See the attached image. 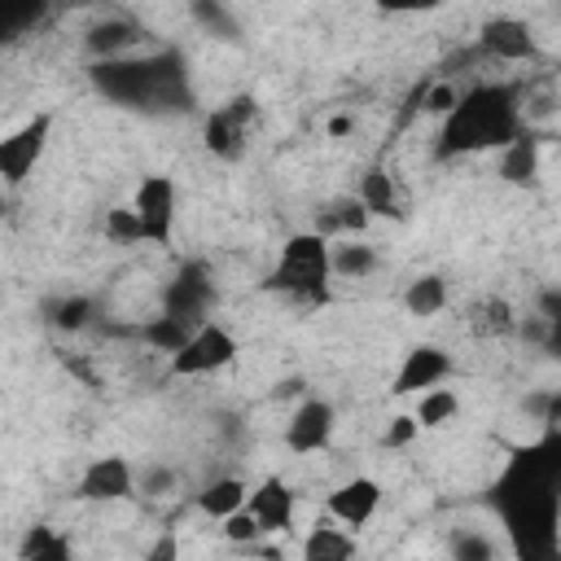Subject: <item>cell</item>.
Masks as SVG:
<instances>
[{
	"label": "cell",
	"mask_w": 561,
	"mask_h": 561,
	"mask_svg": "<svg viewBox=\"0 0 561 561\" xmlns=\"http://www.w3.org/2000/svg\"><path fill=\"white\" fill-rule=\"evenodd\" d=\"M548 316V324H552V342L548 346H561V298L552 302V311H543Z\"/></svg>",
	"instance_id": "obj_33"
},
{
	"label": "cell",
	"mask_w": 561,
	"mask_h": 561,
	"mask_svg": "<svg viewBox=\"0 0 561 561\" xmlns=\"http://www.w3.org/2000/svg\"><path fill=\"white\" fill-rule=\"evenodd\" d=\"M451 561H495V543L482 530H456L451 535Z\"/></svg>",
	"instance_id": "obj_25"
},
{
	"label": "cell",
	"mask_w": 561,
	"mask_h": 561,
	"mask_svg": "<svg viewBox=\"0 0 561 561\" xmlns=\"http://www.w3.org/2000/svg\"><path fill=\"white\" fill-rule=\"evenodd\" d=\"M329 267H333V280H364L381 267V254L364 237H337L329 241Z\"/></svg>",
	"instance_id": "obj_16"
},
{
	"label": "cell",
	"mask_w": 561,
	"mask_h": 561,
	"mask_svg": "<svg viewBox=\"0 0 561 561\" xmlns=\"http://www.w3.org/2000/svg\"><path fill=\"white\" fill-rule=\"evenodd\" d=\"M351 127H355V123H351V118H346V114H337V118H333V123H329V131H333V136H346V131H351Z\"/></svg>",
	"instance_id": "obj_34"
},
{
	"label": "cell",
	"mask_w": 561,
	"mask_h": 561,
	"mask_svg": "<svg viewBox=\"0 0 561 561\" xmlns=\"http://www.w3.org/2000/svg\"><path fill=\"white\" fill-rule=\"evenodd\" d=\"M522 136V105L508 83H478L443 118V153L508 149Z\"/></svg>",
	"instance_id": "obj_2"
},
{
	"label": "cell",
	"mask_w": 561,
	"mask_h": 561,
	"mask_svg": "<svg viewBox=\"0 0 561 561\" xmlns=\"http://www.w3.org/2000/svg\"><path fill=\"white\" fill-rule=\"evenodd\" d=\"M416 438H421V421H416L412 412L390 416L386 430H381V447H390V451H403V447H412Z\"/></svg>",
	"instance_id": "obj_27"
},
{
	"label": "cell",
	"mask_w": 561,
	"mask_h": 561,
	"mask_svg": "<svg viewBox=\"0 0 561 561\" xmlns=\"http://www.w3.org/2000/svg\"><path fill=\"white\" fill-rule=\"evenodd\" d=\"M373 219H399L403 215V197H399V184L386 167H368L364 180H359V193H355Z\"/></svg>",
	"instance_id": "obj_18"
},
{
	"label": "cell",
	"mask_w": 561,
	"mask_h": 561,
	"mask_svg": "<svg viewBox=\"0 0 561 561\" xmlns=\"http://www.w3.org/2000/svg\"><path fill=\"white\" fill-rule=\"evenodd\" d=\"M224 539H228V543L250 548V543H259V539H263V530H259L254 513H250V508H241V513H232V517L224 522Z\"/></svg>",
	"instance_id": "obj_29"
},
{
	"label": "cell",
	"mask_w": 561,
	"mask_h": 561,
	"mask_svg": "<svg viewBox=\"0 0 561 561\" xmlns=\"http://www.w3.org/2000/svg\"><path fill=\"white\" fill-rule=\"evenodd\" d=\"M105 237L118 241V245H136V241H145V237H140V219H136V210H131V206H114V210H105Z\"/></svg>",
	"instance_id": "obj_26"
},
{
	"label": "cell",
	"mask_w": 561,
	"mask_h": 561,
	"mask_svg": "<svg viewBox=\"0 0 561 561\" xmlns=\"http://www.w3.org/2000/svg\"><path fill=\"white\" fill-rule=\"evenodd\" d=\"M232 359H237V337H232L224 324L206 320V324H197L193 337L171 355V377H210V373L228 368Z\"/></svg>",
	"instance_id": "obj_6"
},
{
	"label": "cell",
	"mask_w": 561,
	"mask_h": 561,
	"mask_svg": "<svg viewBox=\"0 0 561 561\" xmlns=\"http://www.w3.org/2000/svg\"><path fill=\"white\" fill-rule=\"evenodd\" d=\"M329 280H333V267H329V237L320 232H294L285 245H280V259L267 276V285L294 302H324L329 298Z\"/></svg>",
	"instance_id": "obj_3"
},
{
	"label": "cell",
	"mask_w": 561,
	"mask_h": 561,
	"mask_svg": "<svg viewBox=\"0 0 561 561\" xmlns=\"http://www.w3.org/2000/svg\"><path fill=\"white\" fill-rule=\"evenodd\" d=\"M254 101L250 96H237V101H228V105H219L210 118H206V149L215 153V158H224V162H237L241 153H245V145H250V131H254Z\"/></svg>",
	"instance_id": "obj_9"
},
{
	"label": "cell",
	"mask_w": 561,
	"mask_h": 561,
	"mask_svg": "<svg viewBox=\"0 0 561 561\" xmlns=\"http://www.w3.org/2000/svg\"><path fill=\"white\" fill-rule=\"evenodd\" d=\"M48 311V320L57 324V329H83L88 320H92V298L88 294H66V298H57V302H48L44 307Z\"/></svg>",
	"instance_id": "obj_23"
},
{
	"label": "cell",
	"mask_w": 561,
	"mask_h": 561,
	"mask_svg": "<svg viewBox=\"0 0 561 561\" xmlns=\"http://www.w3.org/2000/svg\"><path fill=\"white\" fill-rule=\"evenodd\" d=\"M403 307H408V316H421V320L438 316V311L447 307V280H443L438 272L416 276V280L403 289Z\"/></svg>",
	"instance_id": "obj_19"
},
{
	"label": "cell",
	"mask_w": 561,
	"mask_h": 561,
	"mask_svg": "<svg viewBox=\"0 0 561 561\" xmlns=\"http://www.w3.org/2000/svg\"><path fill=\"white\" fill-rule=\"evenodd\" d=\"M22 561H70V543L53 526H35L22 543Z\"/></svg>",
	"instance_id": "obj_22"
},
{
	"label": "cell",
	"mask_w": 561,
	"mask_h": 561,
	"mask_svg": "<svg viewBox=\"0 0 561 561\" xmlns=\"http://www.w3.org/2000/svg\"><path fill=\"white\" fill-rule=\"evenodd\" d=\"M460 96H465V92H460L456 83L438 79V83H430V88H425V96H421V110H425V114H434V118H447V114L460 105Z\"/></svg>",
	"instance_id": "obj_28"
},
{
	"label": "cell",
	"mask_w": 561,
	"mask_h": 561,
	"mask_svg": "<svg viewBox=\"0 0 561 561\" xmlns=\"http://www.w3.org/2000/svg\"><path fill=\"white\" fill-rule=\"evenodd\" d=\"M359 557V543H355V530L337 526L333 517L316 522L302 539V561H355Z\"/></svg>",
	"instance_id": "obj_15"
},
{
	"label": "cell",
	"mask_w": 561,
	"mask_h": 561,
	"mask_svg": "<svg viewBox=\"0 0 561 561\" xmlns=\"http://www.w3.org/2000/svg\"><path fill=\"white\" fill-rule=\"evenodd\" d=\"M381 508V482L368 478V473H355L346 482H337L324 500V517H333L337 526L346 530H364Z\"/></svg>",
	"instance_id": "obj_10"
},
{
	"label": "cell",
	"mask_w": 561,
	"mask_h": 561,
	"mask_svg": "<svg viewBox=\"0 0 561 561\" xmlns=\"http://www.w3.org/2000/svg\"><path fill=\"white\" fill-rule=\"evenodd\" d=\"M482 53L495 61H526V57H535V31L522 18L500 13L482 26Z\"/></svg>",
	"instance_id": "obj_14"
},
{
	"label": "cell",
	"mask_w": 561,
	"mask_h": 561,
	"mask_svg": "<svg viewBox=\"0 0 561 561\" xmlns=\"http://www.w3.org/2000/svg\"><path fill=\"white\" fill-rule=\"evenodd\" d=\"M333 430H337L333 403L320 399V394H302V403L289 412V421L280 430V443L294 456H316V451H324L333 443Z\"/></svg>",
	"instance_id": "obj_8"
},
{
	"label": "cell",
	"mask_w": 561,
	"mask_h": 561,
	"mask_svg": "<svg viewBox=\"0 0 561 561\" xmlns=\"http://www.w3.org/2000/svg\"><path fill=\"white\" fill-rule=\"evenodd\" d=\"M136 473H140V469H136L127 456L105 451V456H96V460L83 465V473H79V482H75V495L88 500V504H123V500L140 495V491H136Z\"/></svg>",
	"instance_id": "obj_7"
},
{
	"label": "cell",
	"mask_w": 561,
	"mask_h": 561,
	"mask_svg": "<svg viewBox=\"0 0 561 561\" xmlns=\"http://www.w3.org/2000/svg\"><path fill=\"white\" fill-rule=\"evenodd\" d=\"M175 486H180V473H175L171 465H162V460H149V465H140V473H136V491L149 495V500L175 495Z\"/></svg>",
	"instance_id": "obj_24"
},
{
	"label": "cell",
	"mask_w": 561,
	"mask_h": 561,
	"mask_svg": "<svg viewBox=\"0 0 561 561\" xmlns=\"http://www.w3.org/2000/svg\"><path fill=\"white\" fill-rule=\"evenodd\" d=\"M535 167H539V145H535V136H517L508 149H500V175L508 180V184H522V180H530L535 175Z\"/></svg>",
	"instance_id": "obj_21"
},
{
	"label": "cell",
	"mask_w": 561,
	"mask_h": 561,
	"mask_svg": "<svg viewBox=\"0 0 561 561\" xmlns=\"http://www.w3.org/2000/svg\"><path fill=\"white\" fill-rule=\"evenodd\" d=\"M131 210L140 219V237L149 245H171V232H175V215H180V188L171 175L153 171V175H140L136 193H131Z\"/></svg>",
	"instance_id": "obj_5"
},
{
	"label": "cell",
	"mask_w": 561,
	"mask_h": 561,
	"mask_svg": "<svg viewBox=\"0 0 561 561\" xmlns=\"http://www.w3.org/2000/svg\"><path fill=\"white\" fill-rule=\"evenodd\" d=\"M412 416L421 421V430H438V425H447V421L460 416V394H456L451 386H434V390L416 394Z\"/></svg>",
	"instance_id": "obj_20"
},
{
	"label": "cell",
	"mask_w": 561,
	"mask_h": 561,
	"mask_svg": "<svg viewBox=\"0 0 561 561\" xmlns=\"http://www.w3.org/2000/svg\"><path fill=\"white\" fill-rule=\"evenodd\" d=\"M175 557H180L175 535H158V543L149 548V557H145V561H175Z\"/></svg>",
	"instance_id": "obj_32"
},
{
	"label": "cell",
	"mask_w": 561,
	"mask_h": 561,
	"mask_svg": "<svg viewBox=\"0 0 561 561\" xmlns=\"http://www.w3.org/2000/svg\"><path fill=\"white\" fill-rule=\"evenodd\" d=\"M48 140H53V114L48 110L31 114L18 131H9L0 140V180H4V188H22L35 175Z\"/></svg>",
	"instance_id": "obj_4"
},
{
	"label": "cell",
	"mask_w": 561,
	"mask_h": 561,
	"mask_svg": "<svg viewBox=\"0 0 561 561\" xmlns=\"http://www.w3.org/2000/svg\"><path fill=\"white\" fill-rule=\"evenodd\" d=\"M495 513L517 561H561V434H543L508 460L495 482Z\"/></svg>",
	"instance_id": "obj_1"
},
{
	"label": "cell",
	"mask_w": 561,
	"mask_h": 561,
	"mask_svg": "<svg viewBox=\"0 0 561 561\" xmlns=\"http://www.w3.org/2000/svg\"><path fill=\"white\" fill-rule=\"evenodd\" d=\"M193 18H197V22L206 26V31H210V26H219L224 35H237V26L228 22V13H224L219 4H193Z\"/></svg>",
	"instance_id": "obj_31"
},
{
	"label": "cell",
	"mask_w": 561,
	"mask_h": 561,
	"mask_svg": "<svg viewBox=\"0 0 561 561\" xmlns=\"http://www.w3.org/2000/svg\"><path fill=\"white\" fill-rule=\"evenodd\" d=\"M136 44H140V26H136L131 18H123V13H101V18L83 31V48L96 57V66H105V61H127V57L136 53Z\"/></svg>",
	"instance_id": "obj_13"
},
{
	"label": "cell",
	"mask_w": 561,
	"mask_h": 561,
	"mask_svg": "<svg viewBox=\"0 0 561 561\" xmlns=\"http://www.w3.org/2000/svg\"><path fill=\"white\" fill-rule=\"evenodd\" d=\"M482 329L486 333H517V316L504 298H486L482 302Z\"/></svg>",
	"instance_id": "obj_30"
},
{
	"label": "cell",
	"mask_w": 561,
	"mask_h": 561,
	"mask_svg": "<svg viewBox=\"0 0 561 561\" xmlns=\"http://www.w3.org/2000/svg\"><path fill=\"white\" fill-rule=\"evenodd\" d=\"M451 373V355L434 342H421V346H408L403 351V364L394 368V381H390V394H425L434 386H443Z\"/></svg>",
	"instance_id": "obj_11"
},
{
	"label": "cell",
	"mask_w": 561,
	"mask_h": 561,
	"mask_svg": "<svg viewBox=\"0 0 561 561\" xmlns=\"http://www.w3.org/2000/svg\"><path fill=\"white\" fill-rule=\"evenodd\" d=\"M245 504H250V486H245V478H232V473L210 478V482L197 491V508H202L206 517H215V522H228V517L241 513Z\"/></svg>",
	"instance_id": "obj_17"
},
{
	"label": "cell",
	"mask_w": 561,
	"mask_h": 561,
	"mask_svg": "<svg viewBox=\"0 0 561 561\" xmlns=\"http://www.w3.org/2000/svg\"><path fill=\"white\" fill-rule=\"evenodd\" d=\"M245 508L254 513L263 535H285L294 526V513H298V491L285 478L267 473L259 486H250V504Z\"/></svg>",
	"instance_id": "obj_12"
}]
</instances>
